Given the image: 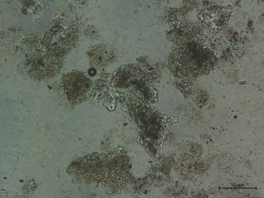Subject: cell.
<instances>
[{"label":"cell","mask_w":264,"mask_h":198,"mask_svg":"<svg viewBox=\"0 0 264 198\" xmlns=\"http://www.w3.org/2000/svg\"><path fill=\"white\" fill-rule=\"evenodd\" d=\"M88 75L91 77L95 76L97 73V71L96 68L92 67L89 68L87 71Z\"/></svg>","instance_id":"4"},{"label":"cell","mask_w":264,"mask_h":198,"mask_svg":"<svg viewBox=\"0 0 264 198\" xmlns=\"http://www.w3.org/2000/svg\"><path fill=\"white\" fill-rule=\"evenodd\" d=\"M62 88L70 95L77 97L89 91L93 85L92 79L83 72L76 70L63 76L61 81Z\"/></svg>","instance_id":"1"},{"label":"cell","mask_w":264,"mask_h":198,"mask_svg":"<svg viewBox=\"0 0 264 198\" xmlns=\"http://www.w3.org/2000/svg\"><path fill=\"white\" fill-rule=\"evenodd\" d=\"M83 33L87 37L92 40H97L99 37V31L93 25L86 26L84 29Z\"/></svg>","instance_id":"3"},{"label":"cell","mask_w":264,"mask_h":198,"mask_svg":"<svg viewBox=\"0 0 264 198\" xmlns=\"http://www.w3.org/2000/svg\"><path fill=\"white\" fill-rule=\"evenodd\" d=\"M87 54L89 65L99 69L107 66L116 57L112 48L103 44L92 47L87 52Z\"/></svg>","instance_id":"2"}]
</instances>
